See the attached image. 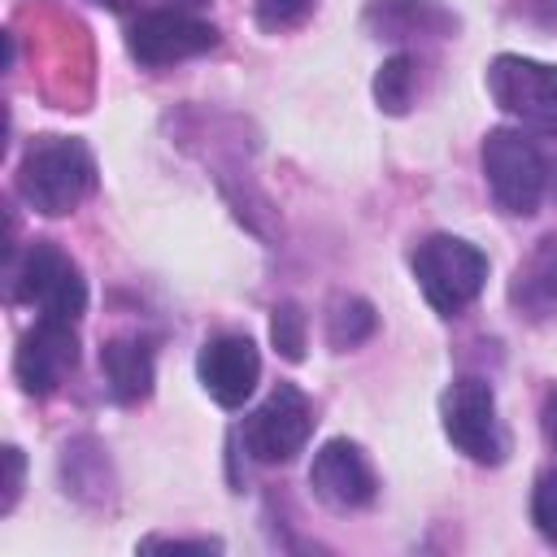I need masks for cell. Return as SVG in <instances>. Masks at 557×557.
<instances>
[{
	"label": "cell",
	"mask_w": 557,
	"mask_h": 557,
	"mask_svg": "<svg viewBox=\"0 0 557 557\" xmlns=\"http://www.w3.org/2000/svg\"><path fill=\"white\" fill-rule=\"evenodd\" d=\"M370 335H374V309H370V300H361V296H339V300L331 305V313H326V339L344 352V348L366 344Z\"/></svg>",
	"instance_id": "2e32d148"
},
{
	"label": "cell",
	"mask_w": 557,
	"mask_h": 557,
	"mask_svg": "<svg viewBox=\"0 0 557 557\" xmlns=\"http://www.w3.org/2000/svg\"><path fill=\"white\" fill-rule=\"evenodd\" d=\"M540 422H544V440L557 448V387L548 392V400H544V413H540Z\"/></svg>",
	"instance_id": "7402d4cb"
},
{
	"label": "cell",
	"mask_w": 557,
	"mask_h": 557,
	"mask_svg": "<svg viewBox=\"0 0 557 557\" xmlns=\"http://www.w3.org/2000/svg\"><path fill=\"white\" fill-rule=\"evenodd\" d=\"M100 374L117 405H139L152 392V348L139 335H117L100 348Z\"/></svg>",
	"instance_id": "5bb4252c"
},
{
	"label": "cell",
	"mask_w": 557,
	"mask_h": 557,
	"mask_svg": "<svg viewBox=\"0 0 557 557\" xmlns=\"http://www.w3.org/2000/svg\"><path fill=\"white\" fill-rule=\"evenodd\" d=\"M440 422L453 448L466 453L470 461H483V466L505 461L509 435L496 418V392L487 379H457L440 400Z\"/></svg>",
	"instance_id": "5b68a950"
},
{
	"label": "cell",
	"mask_w": 557,
	"mask_h": 557,
	"mask_svg": "<svg viewBox=\"0 0 557 557\" xmlns=\"http://www.w3.org/2000/svg\"><path fill=\"white\" fill-rule=\"evenodd\" d=\"M74 366H78L74 322H57V318H39L22 335L17 357H13V374H17L26 396H52Z\"/></svg>",
	"instance_id": "9c48e42d"
},
{
	"label": "cell",
	"mask_w": 557,
	"mask_h": 557,
	"mask_svg": "<svg viewBox=\"0 0 557 557\" xmlns=\"http://www.w3.org/2000/svg\"><path fill=\"white\" fill-rule=\"evenodd\" d=\"M366 26L374 30V39H413V35L444 39L457 30V17L440 0H370Z\"/></svg>",
	"instance_id": "7c38bea8"
},
{
	"label": "cell",
	"mask_w": 557,
	"mask_h": 557,
	"mask_svg": "<svg viewBox=\"0 0 557 557\" xmlns=\"http://www.w3.org/2000/svg\"><path fill=\"white\" fill-rule=\"evenodd\" d=\"M413 91H418V61L409 52L387 57L379 65V74H374V100H379V109L392 113V117H400V113H409Z\"/></svg>",
	"instance_id": "9a60e30c"
},
{
	"label": "cell",
	"mask_w": 557,
	"mask_h": 557,
	"mask_svg": "<svg viewBox=\"0 0 557 557\" xmlns=\"http://www.w3.org/2000/svg\"><path fill=\"white\" fill-rule=\"evenodd\" d=\"M139 553H222V540H165V535H148V540H139Z\"/></svg>",
	"instance_id": "ffe728a7"
},
{
	"label": "cell",
	"mask_w": 557,
	"mask_h": 557,
	"mask_svg": "<svg viewBox=\"0 0 557 557\" xmlns=\"http://www.w3.org/2000/svg\"><path fill=\"white\" fill-rule=\"evenodd\" d=\"M509 305L527 313L531 322H544L557 313V239H540L509 278Z\"/></svg>",
	"instance_id": "4fadbf2b"
},
{
	"label": "cell",
	"mask_w": 557,
	"mask_h": 557,
	"mask_svg": "<svg viewBox=\"0 0 557 557\" xmlns=\"http://www.w3.org/2000/svg\"><path fill=\"white\" fill-rule=\"evenodd\" d=\"M13 296L35 305L39 318L78 322L87 309V278L65 248H57L52 239H35L13 270Z\"/></svg>",
	"instance_id": "277c9868"
},
{
	"label": "cell",
	"mask_w": 557,
	"mask_h": 557,
	"mask_svg": "<svg viewBox=\"0 0 557 557\" xmlns=\"http://www.w3.org/2000/svg\"><path fill=\"white\" fill-rule=\"evenodd\" d=\"M409 265H413V278H418L426 305L440 318L461 313L487 283V257L461 235H426L413 248Z\"/></svg>",
	"instance_id": "7a4b0ae2"
},
{
	"label": "cell",
	"mask_w": 557,
	"mask_h": 557,
	"mask_svg": "<svg viewBox=\"0 0 557 557\" xmlns=\"http://www.w3.org/2000/svg\"><path fill=\"white\" fill-rule=\"evenodd\" d=\"M196 374L222 409H239L261 379V352L248 335H213L196 357Z\"/></svg>",
	"instance_id": "8fae6325"
},
{
	"label": "cell",
	"mask_w": 557,
	"mask_h": 557,
	"mask_svg": "<svg viewBox=\"0 0 557 557\" xmlns=\"http://www.w3.org/2000/svg\"><path fill=\"white\" fill-rule=\"evenodd\" d=\"M313 435V405L296 383H278L248 418H244V448L261 466L292 461Z\"/></svg>",
	"instance_id": "52a82bcc"
},
{
	"label": "cell",
	"mask_w": 557,
	"mask_h": 557,
	"mask_svg": "<svg viewBox=\"0 0 557 557\" xmlns=\"http://www.w3.org/2000/svg\"><path fill=\"white\" fill-rule=\"evenodd\" d=\"M174 4H187V9H200V4H209V0H174Z\"/></svg>",
	"instance_id": "603a6c76"
},
{
	"label": "cell",
	"mask_w": 557,
	"mask_h": 557,
	"mask_svg": "<svg viewBox=\"0 0 557 557\" xmlns=\"http://www.w3.org/2000/svg\"><path fill=\"white\" fill-rule=\"evenodd\" d=\"M531 522L540 527V535L557 540V470H544L535 479V492H531Z\"/></svg>",
	"instance_id": "ac0fdd59"
},
{
	"label": "cell",
	"mask_w": 557,
	"mask_h": 557,
	"mask_svg": "<svg viewBox=\"0 0 557 557\" xmlns=\"http://www.w3.org/2000/svg\"><path fill=\"white\" fill-rule=\"evenodd\" d=\"M479 161H483V178L500 213L531 218L540 209L544 187H548V165L522 131H509V126L487 131Z\"/></svg>",
	"instance_id": "3957f363"
},
{
	"label": "cell",
	"mask_w": 557,
	"mask_h": 557,
	"mask_svg": "<svg viewBox=\"0 0 557 557\" xmlns=\"http://www.w3.org/2000/svg\"><path fill=\"white\" fill-rule=\"evenodd\" d=\"M318 0H257V26L261 30H287L309 17Z\"/></svg>",
	"instance_id": "d6986e66"
},
{
	"label": "cell",
	"mask_w": 557,
	"mask_h": 557,
	"mask_svg": "<svg viewBox=\"0 0 557 557\" xmlns=\"http://www.w3.org/2000/svg\"><path fill=\"white\" fill-rule=\"evenodd\" d=\"M309 487L322 505L348 513V509H366L374 500V470L366 461V453L352 444V440H326L318 453H313V466H309Z\"/></svg>",
	"instance_id": "30bf717a"
},
{
	"label": "cell",
	"mask_w": 557,
	"mask_h": 557,
	"mask_svg": "<svg viewBox=\"0 0 557 557\" xmlns=\"http://www.w3.org/2000/svg\"><path fill=\"white\" fill-rule=\"evenodd\" d=\"M218 44V30L183 9H152L139 13L126 30V48L139 65H174V61H191L200 52H209Z\"/></svg>",
	"instance_id": "ba28073f"
},
{
	"label": "cell",
	"mask_w": 557,
	"mask_h": 557,
	"mask_svg": "<svg viewBox=\"0 0 557 557\" xmlns=\"http://www.w3.org/2000/svg\"><path fill=\"white\" fill-rule=\"evenodd\" d=\"M270 339H274V348H278L287 361H300V357H305V313H300V305H292V300L274 305Z\"/></svg>",
	"instance_id": "e0dca14e"
},
{
	"label": "cell",
	"mask_w": 557,
	"mask_h": 557,
	"mask_svg": "<svg viewBox=\"0 0 557 557\" xmlns=\"http://www.w3.org/2000/svg\"><path fill=\"white\" fill-rule=\"evenodd\" d=\"M487 91H492L496 109H505L522 126L557 135V65L531 61L518 52H500L487 65Z\"/></svg>",
	"instance_id": "8992f818"
},
{
	"label": "cell",
	"mask_w": 557,
	"mask_h": 557,
	"mask_svg": "<svg viewBox=\"0 0 557 557\" xmlns=\"http://www.w3.org/2000/svg\"><path fill=\"white\" fill-rule=\"evenodd\" d=\"M4 513L17 505V492H22V474H26V457H22V448H4Z\"/></svg>",
	"instance_id": "44dd1931"
},
{
	"label": "cell",
	"mask_w": 557,
	"mask_h": 557,
	"mask_svg": "<svg viewBox=\"0 0 557 557\" xmlns=\"http://www.w3.org/2000/svg\"><path fill=\"white\" fill-rule=\"evenodd\" d=\"M91 187H96V161L87 144L65 139V135L35 139L17 165V191L44 218L74 213L91 196Z\"/></svg>",
	"instance_id": "6da1fadb"
}]
</instances>
